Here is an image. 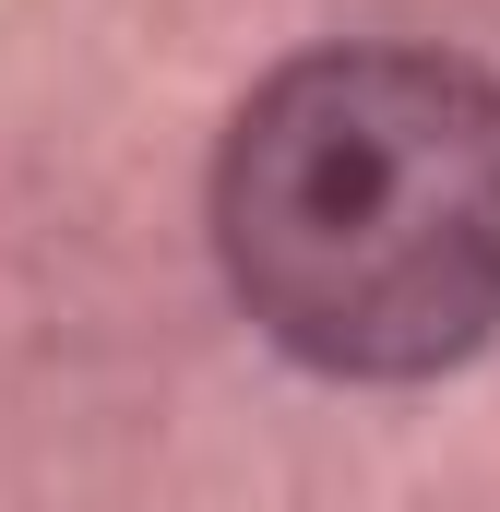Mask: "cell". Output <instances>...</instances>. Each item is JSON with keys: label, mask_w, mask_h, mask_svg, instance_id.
Listing matches in <instances>:
<instances>
[{"label": "cell", "mask_w": 500, "mask_h": 512, "mask_svg": "<svg viewBox=\"0 0 500 512\" xmlns=\"http://www.w3.org/2000/svg\"><path fill=\"white\" fill-rule=\"evenodd\" d=\"M239 310L322 382H429L500 334V84L441 48H310L215 155Z\"/></svg>", "instance_id": "1"}]
</instances>
